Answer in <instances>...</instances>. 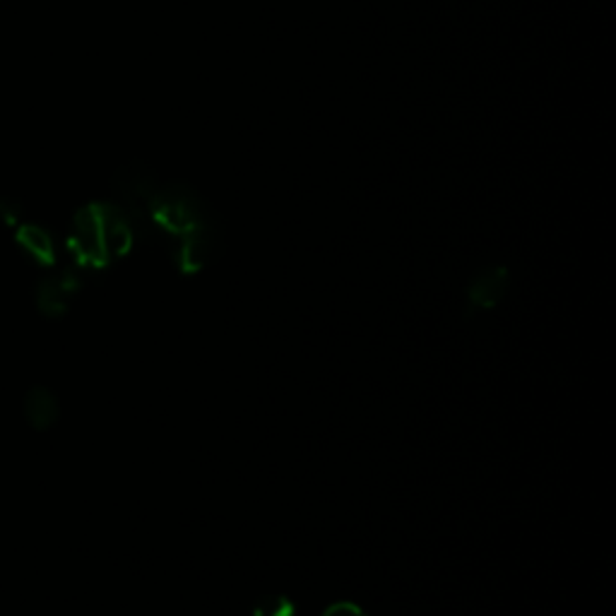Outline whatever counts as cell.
Instances as JSON below:
<instances>
[{"label":"cell","instance_id":"2","mask_svg":"<svg viewBox=\"0 0 616 616\" xmlns=\"http://www.w3.org/2000/svg\"><path fill=\"white\" fill-rule=\"evenodd\" d=\"M133 225L119 205L92 203L77 210L68 234V251L77 265L104 267L133 246Z\"/></svg>","mask_w":616,"mask_h":616},{"label":"cell","instance_id":"3","mask_svg":"<svg viewBox=\"0 0 616 616\" xmlns=\"http://www.w3.org/2000/svg\"><path fill=\"white\" fill-rule=\"evenodd\" d=\"M77 287L80 277L73 270L44 277L37 287V309L46 318H61L68 306H71V299L77 292Z\"/></svg>","mask_w":616,"mask_h":616},{"label":"cell","instance_id":"4","mask_svg":"<svg viewBox=\"0 0 616 616\" xmlns=\"http://www.w3.org/2000/svg\"><path fill=\"white\" fill-rule=\"evenodd\" d=\"M508 285L510 280H508L506 267H486V270H482L470 282V289H468L470 304L480 311L498 306L508 292Z\"/></svg>","mask_w":616,"mask_h":616},{"label":"cell","instance_id":"5","mask_svg":"<svg viewBox=\"0 0 616 616\" xmlns=\"http://www.w3.org/2000/svg\"><path fill=\"white\" fill-rule=\"evenodd\" d=\"M22 410H25L27 422L37 428V432H46L51 428L58 416H61V404H58L56 395L49 388H32L25 395V402H22Z\"/></svg>","mask_w":616,"mask_h":616},{"label":"cell","instance_id":"7","mask_svg":"<svg viewBox=\"0 0 616 616\" xmlns=\"http://www.w3.org/2000/svg\"><path fill=\"white\" fill-rule=\"evenodd\" d=\"M253 616H297V607L292 600L282 595H265L258 604H255Z\"/></svg>","mask_w":616,"mask_h":616},{"label":"cell","instance_id":"9","mask_svg":"<svg viewBox=\"0 0 616 616\" xmlns=\"http://www.w3.org/2000/svg\"><path fill=\"white\" fill-rule=\"evenodd\" d=\"M323 616H366V612L362 607H357L354 602H335L323 612Z\"/></svg>","mask_w":616,"mask_h":616},{"label":"cell","instance_id":"1","mask_svg":"<svg viewBox=\"0 0 616 616\" xmlns=\"http://www.w3.org/2000/svg\"><path fill=\"white\" fill-rule=\"evenodd\" d=\"M116 189L133 231L165 246L181 273L203 270L222 253V227L189 185H159L153 171L131 165L116 177Z\"/></svg>","mask_w":616,"mask_h":616},{"label":"cell","instance_id":"6","mask_svg":"<svg viewBox=\"0 0 616 616\" xmlns=\"http://www.w3.org/2000/svg\"><path fill=\"white\" fill-rule=\"evenodd\" d=\"M15 241L20 243V249L27 255H32L37 263L53 265L56 251H53V241L49 237V231L46 229L37 225H20L15 231Z\"/></svg>","mask_w":616,"mask_h":616},{"label":"cell","instance_id":"8","mask_svg":"<svg viewBox=\"0 0 616 616\" xmlns=\"http://www.w3.org/2000/svg\"><path fill=\"white\" fill-rule=\"evenodd\" d=\"M20 215H22L20 205L15 201H10V197H0V222L8 227H17Z\"/></svg>","mask_w":616,"mask_h":616}]
</instances>
